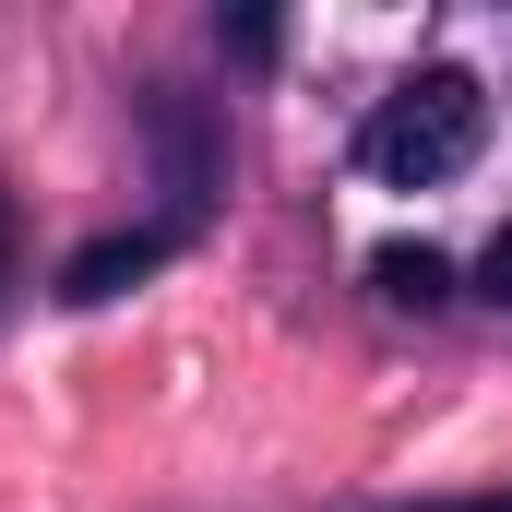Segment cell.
<instances>
[{
	"label": "cell",
	"instance_id": "3957f363",
	"mask_svg": "<svg viewBox=\"0 0 512 512\" xmlns=\"http://www.w3.org/2000/svg\"><path fill=\"white\" fill-rule=\"evenodd\" d=\"M167 251H179L167 227H120V239H96V251L60 262V298H72V310H108V298H120V286H143Z\"/></svg>",
	"mask_w": 512,
	"mask_h": 512
},
{
	"label": "cell",
	"instance_id": "52a82bcc",
	"mask_svg": "<svg viewBox=\"0 0 512 512\" xmlns=\"http://www.w3.org/2000/svg\"><path fill=\"white\" fill-rule=\"evenodd\" d=\"M417 512H512V489H489V501H417Z\"/></svg>",
	"mask_w": 512,
	"mask_h": 512
},
{
	"label": "cell",
	"instance_id": "7a4b0ae2",
	"mask_svg": "<svg viewBox=\"0 0 512 512\" xmlns=\"http://www.w3.org/2000/svg\"><path fill=\"white\" fill-rule=\"evenodd\" d=\"M143 131H155V155H167L179 215H203V203H215V179H227V143L203 131V108H191V96H155V108H143Z\"/></svg>",
	"mask_w": 512,
	"mask_h": 512
},
{
	"label": "cell",
	"instance_id": "277c9868",
	"mask_svg": "<svg viewBox=\"0 0 512 512\" xmlns=\"http://www.w3.org/2000/svg\"><path fill=\"white\" fill-rule=\"evenodd\" d=\"M370 286H382L393 310H441V298H453V262L429 251V239H382V251H370Z\"/></svg>",
	"mask_w": 512,
	"mask_h": 512
},
{
	"label": "cell",
	"instance_id": "5b68a950",
	"mask_svg": "<svg viewBox=\"0 0 512 512\" xmlns=\"http://www.w3.org/2000/svg\"><path fill=\"white\" fill-rule=\"evenodd\" d=\"M477 298H489V310H512V227L477 251Z\"/></svg>",
	"mask_w": 512,
	"mask_h": 512
},
{
	"label": "cell",
	"instance_id": "ba28073f",
	"mask_svg": "<svg viewBox=\"0 0 512 512\" xmlns=\"http://www.w3.org/2000/svg\"><path fill=\"white\" fill-rule=\"evenodd\" d=\"M0 262H12V215H0Z\"/></svg>",
	"mask_w": 512,
	"mask_h": 512
},
{
	"label": "cell",
	"instance_id": "6da1fadb",
	"mask_svg": "<svg viewBox=\"0 0 512 512\" xmlns=\"http://www.w3.org/2000/svg\"><path fill=\"white\" fill-rule=\"evenodd\" d=\"M477 131H489V96H477V72H417V84H393L370 131H358V167L393 179V191H429V179H453L465 155H477Z\"/></svg>",
	"mask_w": 512,
	"mask_h": 512
},
{
	"label": "cell",
	"instance_id": "8992f818",
	"mask_svg": "<svg viewBox=\"0 0 512 512\" xmlns=\"http://www.w3.org/2000/svg\"><path fill=\"white\" fill-rule=\"evenodd\" d=\"M227 48L239 60H274V12H227Z\"/></svg>",
	"mask_w": 512,
	"mask_h": 512
}]
</instances>
